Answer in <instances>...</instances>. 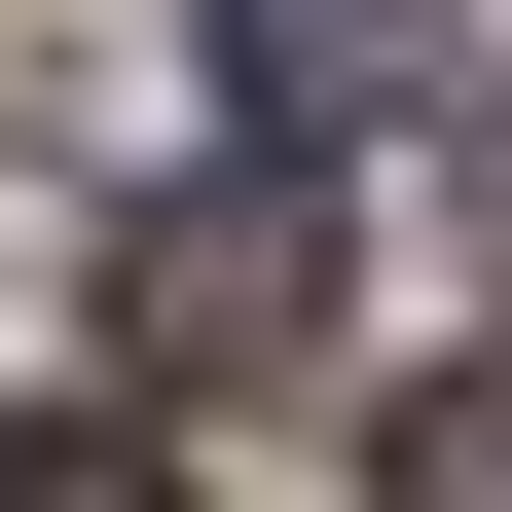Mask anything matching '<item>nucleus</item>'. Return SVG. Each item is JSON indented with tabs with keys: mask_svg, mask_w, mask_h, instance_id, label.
I'll list each match as a JSON object with an SVG mask.
<instances>
[{
	"mask_svg": "<svg viewBox=\"0 0 512 512\" xmlns=\"http://www.w3.org/2000/svg\"><path fill=\"white\" fill-rule=\"evenodd\" d=\"M147 366H330V183H183L147 220Z\"/></svg>",
	"mask_w": 512,
	"mask_h": 512,
	"instance_id": "f257e3e1",
	"label": "nucleus"
},
{
	"mask_svg": "<svg viewBox=\"0 0 512 512\" xmlns=\"http://www.w3.org/2000/svg\"><path fill=\"white\" fill-rule=\"evenodd\" d=\"M220 74H256V147H366L439 74V0H220Z\"/></svg>",
	"mask_w": 512,
	"mask_h": 512,
	"instance_id": "f03ea898",
	"label": "nucleus"
},
{
	"mask_svg": "<svg viewBox=\"0 0 512 512\" xmlns=\"http://www.w3.org/2000/svg\"><path fill=\"white\" fill-rule=\"evenodd\" d=\"M366 512H512V366H403V439H366Z\"/></svg>",
	"mask_w": 512,
	"mask_h": 512,
	"instance_id": "7ed1b4c3",
	"label": "nucleus"
},
{
	"mask_svg": "<svg viewBox=\"0 0 512 512\" xmlns=\"http://www.w3.org/2000/svg\"><path fill=\"white\" fill-rule=\"evenodd\" d=\"M0 512H183V476H147L110 403H0Z\"/></svg>",
	"mask_w": 512,
	"mask_h": 512,
	"instance_id": "20e7f679",
	"label": "nucleus"
}]
</instances>
